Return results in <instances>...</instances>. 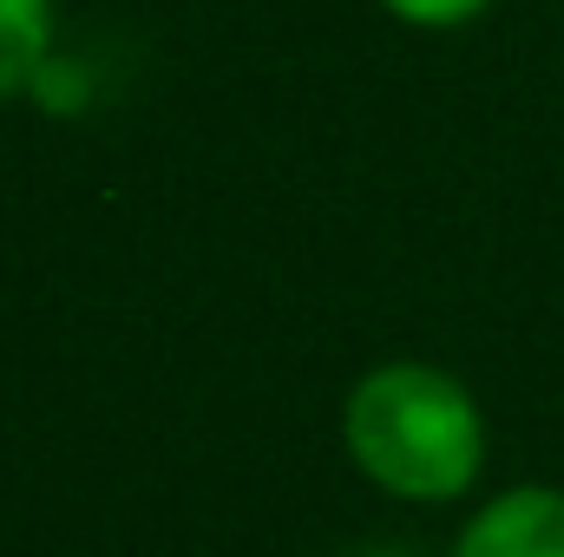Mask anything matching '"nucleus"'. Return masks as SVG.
Listing matches in <instances>:
<instances>
[{
    "label": "nucleus",
    "mask_w": 564,
    "mask_h": 557,
    "mask_svg": "<svg viewBox=\"0 0 564 557\" xmlns=\"http://www.w3.org/2000/svg\"><path fill=\"white\" fill-rule=\"evenodd\" d=\"M348 459L408 505H453L486 472V414L459 374L433 361H388L355 381L341 407Z\"/></svg>",
    "instance_id": "nucleus-1"
},
{
    "label": "nucleus",
    "mask_w": 564,
    "mask_h": 557,
    "mask_svg": "<svg viewBox=\"0 0 564 557\" xmlns=\"http://www.w3.org/2000/svg\"><path fill=\"white\" fill-rule=\"evenodd\" d=\"M453 557H564V492L558 485L492 492L453 538Z\"/></svg>",
    "instance_id": "nucleus-2"
},
{
    "label": "nucleus",
    "mask_w": 564,
    "mask_h": 557,
    "mask_svg": "<svg viewBox=\"0 0 564 557\" xmlns=\"http://www.w3.org/2000/svg\"><path fill=\"white\" fill-rule=\"evenodd\" d=\"M53 46V0H0V99L33 92Z\"/></svg>",
    "instance_id": "nucleus-3"
},
{
    "label": "nucleus",
    "mask_w": 564,
    "mask_h": 557,
    "mask_svg": "<svg viewBox=\"0 0 564 557\" xmlns=\"http://www.w3.org/2000/svg\"><path fill=\"white\" fill-rule=\"evenodd\" d=\"M388 13H401L408 26H466V20H479L492 0H381Z\"/></svg>",
    "instance_id": "nucleus-4"
},
{
    "label": "nucleus",
    "mask_w": 564,
    "mask_h": 557,
    "mask_svg": "<svg viewBox=\"0 0 564 557\" xmlns=\"http://www.w3.org/2000/svg\"><path fill=\"white\" fill-rule=\"evenodd\" d=\"M33 99H40V106H53V112H66V106H79V99H86V73H79V66H53V59H46V66H40V79H33Z\"/></svg>",
    "instance_id": "nucleus-5"
},
{
    "label": "nucleus",
    "mask_w": 564,
    "mask_h": 557,
    "mask_svg": "<svg viewBox=\"0 0 564 557\" xmlns=\"http://www.w3.org/2000/svg\"><path fill=\"white\" fill-rule=\"evenodd\" d=\"M355 557H414V551H355Z\"/></svg>",
    "instance_id": "nucleus-6"
}]
</instances>
